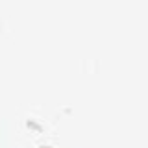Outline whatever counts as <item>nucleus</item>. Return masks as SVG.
Wrapping results in <instances>:
<instances>
[]
</instances>
